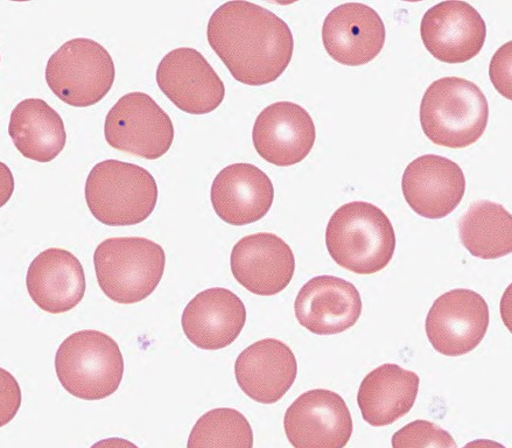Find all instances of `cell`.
<instances>
[{
	"instance_id": "cell-1",
	"label": "cell",
	"mask_w": 512,
	"mask_h": 448,
	"mask_svg": "<svg viewBox=\"0 0 512 448\" xmlns=\"http://www.w3.org/2000/svg\"><path fill=\"white\" fill-rule=\"evenodd\" d=\"M207 38L234 79L251 87L277 81L294 52L290 26L265 7L244 0L217 7L208 21Z\"/></svg>"
},
{
	"instance_id": "cell-2",
	"label": "cell",
	"mask_w": 512,
	"mask_h": 448,
	"mask_svg": "<svg viewBox=\"0 0 512 448\" xmlns=\"http://www.w3.org/2000/svg\"><path fill=\"white\" fill-rule=\"evenodd\" d=\"M326 245L336 264L357 275H374L387 268L395 255V229L373 203H346L332 215Z\"/></svg>"
},
{
	"instance_id": "cell-3",
	"label": "cell",
	"mask_w": 512,
	"mask_h": 448,
	"mask_svg": "<svg viewBox=\"0 0 512 448\" xmlns=\"http://www.w3.org/2000/svg\"><path fill=\"white\" fill-rule=\"evenodd\" d=\"M420 124L433 144L465 149L486 132L489 105L475 83L461 77H443L425 91Z\"/></svg>"
},
{
	"instance_id": "cell-4",
	"label": "cell",
	"mask_w": 512,
	"mask_h": 448,
	"mask_svg": "<svg viewBox=\"0 0 512 448\" xmlns=\"http://www.w3.org/2000/svg\"><path fill=\"white\" fill-rule=\"evenodd\" d=\"M84 195L97 221L109 227H128L149 219L159 191L156 179L145 168L111 159L90 171Z\"/></svg>"
},
{
	"instance_id": "cell-5",
	"label": "cell",
	"mask_w": 512,
	"mask_h": 448,
	"mask_svg": "<svg viewBox=\"0 0 512 448\" xmlns=\"http://www.w3.org/2000/svg\"><path fill=\"white\" fill-rule=\"evenodd\" d=\"M97 283L117 304H137L149 298L163 279L166 254L145 237H112L94 252Z\"/></svg>"
},
{
	"instance_id": "cell-6",
	"label": "cell",
	"mask_w": 512,
	"mask_h": 448,
	"mask_svg": "<svg viewBox=\"0 0 512 448\" xmlns=\"http://www.w3.org/2000/svg\"><path fill=\"white\" fill-rule=\"evenodd\" d=\"M55 371L63 388L83 401H101L118 390L124 359L111 336L94 329L76 332L61 343Z\"/></svg>"
},
{
	"instance_id": "cell-7",
	"label": "cell",
	"mask_w": 512,
	"mask_h": 448,
	"mask_svg": "<svg viewBox=\"0 0 512 448\" xmlns=\"http://www.w3.org/2000/svg\"><path fill=\"white\" fill-rule=\"evenodd\" d=\"M116 68L101 44L87 38L69 40L49 58L46 82L62 102L75 108L93 107L114 86Z\"/></svg>"
},
{
	"instance_id": "cell-8",
	"label": "cell",
	"mask_w": 512,
	"mask_h": 448,
	"mask_svg": "<svg viewBox=\"0 0 512 448\" xmlns=\"http://www.w3.org/2000/svg\"><path fill=\"white\" fill-rule=\"evenodd\" d=\"M104 136L118 151L157 160L171 149L174 125L150 95L130 93L119 98L108 112Z\"/></svg>"
},
{
	"instance_id": "cell-9",
	"label": "cell",
	"mask_w": 512,
	"mask_h": 448,
	"mask_svg": "<svg viewBox=\"0 0 512 448\" xmlns=\"http://www.w3.org/2000/svg\"><path fill=\"white\" fill-rule=\"evenodd\" d=\"M490 322L487 301L472 290L457 289L440 296L426 318L427 338L438 353L462 356L485 339Z\"/></svg>"
},
{
	"instance_id": "cell-10",
	"label": "cell",
	"mask_w": 512,
	"mask_h": 448,
	"mask_svg": "<svg viewBox=\"0 0 512 448\" xmlns=\"http://www.w3.org/2000/svg\"><path fill=\"white\" fill-rule=\"evenodd\" d=\"M284 430L294 448H345L354 425L345 399L331 390L314 389L287 409Z\"/></svg>"
},
{
	"instance_id": "cell-11",
	"label": "cell",
	"mask_w": 512,
	"mask_h": 448,
	"mask_svg": "<svg viewBox=\"0 0 512 448\" xmlns=\"http://www.w3.org/2000/svg\"><path fill=\"white\" fill-rule=\"evenodd\" d=\"M157 83L175 107L189 115H207L226 97V87L214 68L194 48L173 49L160 61Z\"/></svg>"
},
{
	"instance_id": "cell-12",
	"label": "cell",
	"mask_w": 512,
	"mask_h": 448,
	"mask_svg": "<svg viewBox=\"0 0 512 448\" xmlns=\"http://www.w3.org/2000/svg\"><path fill=\"white\" fill-rule=\"evenodd\" d=\"M420 35L434 58L457 65L479 55L486 42L487 25L471 4L450 0L424 14Z\"/></svg>"
},
{
	"instance_id": "cell-13",
	"label": "cell",
	"mask_w": 512,
	"mask_h": 448,
	"mask_svg": "<svg viewBox=\"0 0 512 448\" xmlns=\"http://www.w3.org/2000/svg\"><path fill=\"white\" fill-rule=\"evenodd\" d=\"M231 272L245 290L271 297L290 285L296 258L283 238L271 233L245 236L235 244L230 257Z\"/></svg>"
},
{
	"instance_id": "cell-14",
	"label": "cell",
	"mask_w": 512,
	"mask_h": 448,
	"mask_svg": "<svg viewBox=\"0 0 512 448\" xmlns=\"http://www.w3.org/2000/svg\"><path fill=\"white\" fill-rule=\"evenodd\" d=\"M315 139L317 129L311 115L292 102L266 107L252 130V142L259 156L279 167L301 163L311 153Z\"/></svg>"
},
{
	"instance_id": "cell-15",
	"label": "cell",
	"mask_w": 512,
	"mask_h": 448,
	"mask_svg": "<svg viewBox=\"0 0 512 448\" xmlns=\"http://www.w3.org/2000/svg\"><path fill=\"white\" fill-rule=\"evenodd\" d=\"M402 189L413 212L439 220L452 214L464 199L466 178L454 161L425 154L412 161L403 175Z\"/></svg>"
},
{
	"instance_id": "cell-16",
	"label": "cell",
	"mask_w": 512,
	"mask_h": 448,
	"mask_svg": "<svg viewBox=\"0 0 512 448\" xmlns=\"http://www.w3.org/2000/svg\"><path fill=\"white\" fill-rule=\"evenodd\" d=\"M383 19L370 6L342 4L328 14L322 26V42L340 65H367L380 55L385 44Z\"/></svg>"
},
{
	"instance_id": "cell-17",
	"label": "cell",
	"mask_w": 512,
	"mask_h": 448,
	"mask_svg": "<svg viewBox=\"0 0 512 448\" xmlns=\"http://www.w3.org/2000/svg\"><path fill=\"white\" fill-rule=\"evenodd\" d=\"M359 290L347 280L318 276L301 287L294 312L301 326L313 334H341L355 326L362 314Z\"/></svg>"
},
{
	"instance_id": "cell-18",
	"label": "cell",
	"mask_w": 512,
	"mask_h": 448,
	"mask_svg": "<svg viewBox=\"0 0 512 448\" xmlns=\"http://www.w3.org/2000/svg\"><path fill=\"white\" fill-rule=\"evenodd\" d=\"M210 200L222 221L230 226H248L270 212L275 188L261 168L238 163L223 168L216 175Z\"/></svg>"
},
{
	"instance_id": "cell-19",
	"label": "cell",
	"mask_w": 512,
	"mask_h": 448,
	"mask_svg": "<svg viewBox=\"0 0 512 448\" xmlns=\"http://www.w3.org/2000/svg\"><path fill=\"white\" fill-rule=\"evenodd\" d=\"M297 375L296 355L277 339L252 343L235 363L238 385L252 401L261 404L279 402L292 388Z\"/></svg>"
},
{
	"instance_id": "cell-20",
	"label": "cell",
	"mask_w": 512,
	"mask_h": 448,
	"mask_svg": "<svg viewBox=\"0 0 512 448\" xmlns=\"http://www.w3.org/2000/svg\"><path fill=\"white\" fill-rule=\"evenodd\" d=\"M247 322L240 297L222 287L196 294L182 313L181 326L194 346L219 350L234 343Z\"/></svg>"
},
{
	"instance_id": "cell-21",
	"label": "cell",
	"mask_w": 512,
	"mask_h": 448,
	"mask_svg": "<svg viewBox=\"0 0 512 448\" xmlns=\"http://www.w3.org/2000/svg\"><path fill=\"white\" fill-rule=\"evenodd\" d=\"M26 286L34 304L51 314L74 310L87 289L79 259L59 248L42 251L33 259L28 266Z\"/></svg>"
},
{
	"instance_id": "cell-22",
	"label": "cell",
	"mask_w": 512,
	"mask_h": 448,
	"mask_svg": "<svg viewBox=\"0 0 512 448\" xmlns=\"http://www.w3.org/2000/svg\"><path fill=\"white\" fill-rule=\"evenodd\" d=\"M419 385V376L398 364H383L371 371L364 377L357 394L363 419L375 427L397 422L415 405Z\"/></svg>"
},
{
	"instance_id": "cell-23",
	"label": "cell",
	"mask_w": 512,
	"mask_h": 448,
	"mask_svg": "<svg viewBox=\"0 0 512 448\" xmlns=\"http://www.w3.org/2000/svg\"><path fill=\"white\" fill-rule=\"evenodd\" d=\"M9 135L25 158L38 163H51L67 143L61 116L40 98H27L13 109Z\"/></svg>"
},
{
	"instance_id": "cell-24",
	"label": "cell",
	"mask_w": 512,
	"mask_h": 448,
	"mask_svg": "<svg viewBox=\"0 0 512 448\" xmlns=\"http://www.w3.org/2000/svg\"><path fill=\"white\" fill-rule=\"evenodd\" d=\"M462 245L474 257L497 259L512 251V217L500 203H473L459 223Z\"/></svg>"
},
{
	"instance_id": "cell-25",
	"label": "cell",
	"mask_w": 512,
	"mask_h": 448,
	"mask_svg": "<svg viewBox=\"0 0 512 448\" xmlns=\"http://www.w3.org/2000/svg\"><path fill=\"white\" fill-rule=\"evenodd\" d=\"M187 448H254V432L240 411L214 409L196 422L189 434Z\"/></svg>"
},
{
	"instance_id": "cell-26",
	"label": "cell",
	"mask_w": 512,
	"mask_h": 448,
	"mask_svg": "<svg viewBox=\"0 0 512 448\" xmlns=\"http://www.w3.org/2000/svg\"><path fill=\"white\" fill-rule=\"evenodd\" d=\"M392 448H458L452 434L430 420H415L391 439Z\"/></svg>"
},
{
	"instance_id": "cell-27",
	"label": "cell",
	"mask_w": 512,
	"mask_h": 448,
	"mask_svg": "<svg viewBox=\"0 0 512 448\" xmlns=\"http://www.w3.org/2000/svg\"><path fill=\"white\" fill-rule=\"evenodd\" d=\"M23 395L16 377L0 368V427L10 424L19 412Z\"/></svg>"
},
{
	"instance_id": "cell-28",
	"label": "cell",
	"mask_w": 512,
	"mask_h": 448,
	"mask_svg": "<svg viewBox=\"0 0 512 448\" xmlns=\"http://www.w3.org/2000/svg\"><path fill=\"white\" fill-rule=\"evenodd\" d=\"M511 41L503 45L490 62L489 75L499 93L511 100Z\"/></svg>"
},
{
	"instance_id": "cell-29",
	"label": "cell",
	"mask_w": 512,
	"mask_h": 448,
	"mask_svg": "<svg viewBox=\"0 0 512 448\" xmlns=\"http://www.w3.org/2000/svg\"><path fill=\"white\" fill-rule=\"evenodd\" d=\"M14 192V178L10 167L0 161V208L10 201Z\"/></svg>"
},
{
	"instance_id": "cell-30",
	"label": "cell",
	"mask_w": 512,
	"mask_h": 448,
	"mask_svg": "<svg viewBox=\"0 0 512 448\" xmlns=\"http://www.w3.org/2000/svg\"><path fill=\"white\" fill-rule=\"evenodd\" d=\"M90 448H139L131 441L122 438H108L98 441Z\"/></svg>"
},
{
	"instance_id": "cell-31",
	"label": "cell",
	"mask_w": 512,
	"mask_h": 448,
	"mask_svg": "<svg viewBox=\"0 0 512 448\" xmlns=\"http://www.w3.org/2000/svg\"><path fill=\"white\" fill-rule=\"evenodd\" d=\"M462 448H507L506 446L497 443V441L489 440V439H479L471 441L466 446Z\"/></svg>"
},
{
	"instance_id": "cell-32",
	"label": "cell",
	"mask_w": 512,
	"mask_h": 448,
	"mask_svg": "<svg viewBox=\"0 0 512 448\" xmlns=\"http://www.w3.org/2000/svg\"><path fill=\"white\" fill-rule=\"evenodd\" d=\"M0 61H2V56H0Z\"/></svg>"
}]
</instances>
